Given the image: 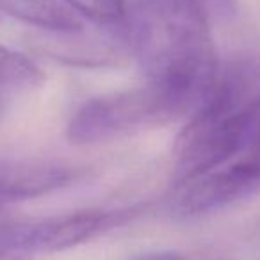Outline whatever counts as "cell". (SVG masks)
<instances>
[{"mask_svg":"<svg viewBox=\"0 0 260 260\" xmlns=\"http://www.w3.org/2000/svg\"><path fill=\"white\" fill-rule=\"evenodd\" d=\"M192 105L175 89L146 80V84L86 100L70 118L66 136L73 145H96L189 118Z\"/></svg>","mask_w":260,"mask_h":260,"instance_id":"2","label":"cell"},{"mask_svg":"<svg viewBox=\"0 0 260 260\" xmlns=\"http://www.w3.org/2000/svg\"><path fill=\"white\" fill-rule=\"evenodd\" d=\"M45 75L32 59L0 45V91H25L43 82Z\"/></svg>","mask_w":260,"mask_h":260,"instance_id":"7","label":"cell"},{"mask_svg":"<svg viewBox=\"0 0 260 260\" xmlns=\"http://www.w3.org/2000/svg\"><path fill=\"white\" fill-rule=\"evenodd\" d=\"M82 170L54 159H0V207L68 187Z\"/></svg>","mask_w":260,"mask_h":260,"instance_id":"5","label":"cell"},{"mask_svg":"<svg viewBox=\"0 0 260 260\" xmlns=\"http://www.w3.org/2000/svg\"><path fill=\"white\" fill-rule=\"evenodd\" d=\"M80 18L105 27H119L126 15V0H62Z\"/></svg>","mask_w":260,"mask_h":260,"instance_id":"8","label":"cell"},{"mask_svg":"<svg viewBox=\"0 0 260 260\" xmlns=\"http://www.w3.org/2000/svg\"><path fill=\"white\" fill-rule=\"evenodd\" d=\"M134 205L112 210H80L30 223H0V255L57 253L126 224L143 212Z\"/></svg>","mask_w":260,"mask_h":260,"instance_id":"3","label":"cell"},{"mask_svg":"<svg viewBox=\"0 0 260 260\" xmlns=\"http://www.w3.org/2000/svg\"><path fill=\"white\" fill-rule=\"evenodd\" d=\"M248 118H249V128H251L253 146H260V93L248 105Z\"/></svg>","mask_w":260,"mask_h":260,"instance_id":"9","label":"cell"},{"mask_svg":"<svg viewBox=\"0 0 260 260\" xmlns=\"http://www.w3.org/2000/svg\"><path fill=\"white\" fill-rule=\"evenodd\" d=\"M260 191V148L246 150L234 160L175 187L171 212L196 217L224 209Z\"/></svg>","mask_w":260,"mask_h":260,"instance_id":"4","label":"cell"},{"mask_svg":"<svg viewBox=\"0 0 260 260\" xmlns=\"http://www.w3.org/2000/svg\"><path fill=\"white\" fill-rule=\"evenodd\" d=\"M0 11L27 25L55 34H79L84 20L62 0H0Z\"/></svg>","mask_w":260,"mask_h":260,"instance_id":"6","label":"cell"},{"mask_svg":"<svg viewBox=\"0 0 260 260\" xmlns=\"http://www.w3.org/2000/svg\"><path fill=\"white\" fill-rule=\"evenodd\" d=\"M116 30L146 80L175 89L192 112L198 109L219 68L210 18L198 0H126Z\"/></svg>","mask_w":260,"mask_h":260,"instance_id":"1","label":"cell"},{"mask_svg":"<svg viewBox=\"0 0 260 260\" xmlns=\"http://www.w3.org/2000/svg\"><path fill=\"white\" fill-rule=\"evenodd\" d=\"M130 260H184L175 251H143Z\"/></svg>","mask_w":260,"mask_h":260,"instance_id":"10","label":"cell"}]
</instances>
